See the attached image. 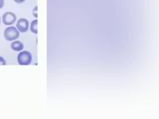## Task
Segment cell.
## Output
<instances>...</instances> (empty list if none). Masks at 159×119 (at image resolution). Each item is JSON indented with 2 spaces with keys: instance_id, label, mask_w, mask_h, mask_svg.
<instances>
[{
  "instance_id": "4",
  "label": "cell",
  "mask_w": 159,
  "mask_h": 119,
  "mask_svg": "<svg viewBox=\"0 0 159 119\" xmlns=\"http://www.w3.org/2000/svg\"><path fill=\"white\" fill-rule=\"evenodd\" d=\"M29 21L26 18H20L16 22V28L19 32L25 33L29 30Z\"/></svg>"
},
{
  "instance_id": "2",
  "label": "cell",
  "mask_w": 159,
  "mask_h": 119,
  "mask_svg": "<svg viewBox=\"0 0 159 119\" xmlns=\"http://www.w3.org/2000/svg\"><path fill=\"white\" fill-rule=\"evenodd\" d=\"M17 62L20 66H29L32 63V54L28 51H21L17 56Z\"/></svg>"
},
{
  "instance_id": "7",
  "label": "cell",
  "mask_w": 159,
  "mask_h": 119,
  "mask_svg": "<svg viewBox=\"0 0 159 119\" xmlns=\"http://www.w3.org/2000/svg\"><path fill=\"white\" fill-rule=\"evenodd\" d=\"M5 64H6V61L3 57L0 56V66H5Z\"/></svg>"
},
{
  "instance_id": "3",
  "label": "cell",
  "mask_w": 159,
  "mask_h": 119,
  "mask_svg": "<svg viewBox=\"0 0 159 119\" xmlns=\"http://www.w3.org/2000/svg\"><path fill=\"white\" fill-rule=\"evenodd\" d=\"M16 15L13 12H5L1 17V22L6 26H12L16 22Z\"/></svg>"
},
{
  "instance_id": "8",
  "label": "cell",
  "mask_w": 159,
  "mask_h": 119,
  "mask_svg": "<svg viewBox=\"0 0 159 119\" xmlns=\"http://www.w3.org/2000/svg\"><path fill=\"white\" fill-rule=\"evenodd\" d=\"M37 10H38V6H35L34 7V9H33V15L35 17H38V13H37Z\"/></svg>"
},
{
  "instance_id": "6",
  "label": "cell",
  "mask_w": 159,
  "mask_h": 119,
  "mask_svg": "<svg viewBox=\"0 0 159 119\" xmlns=\"http://www.w3.org/2000/svg\"><path fill=\"white\" fill-rule=\"evenodd\" d=\"M29 29L33 34H37L38 33V20H33L32 23L29 25Z\"/></svg>"
},
{
  "instance_id": "5",
  "label": "cell",
  "mask_w": 159,
  "mask_h": 119,
  "mask_svg": "<svg viewBox=\"0 0 159 119\" xmlns=\"http://www.w3.org/2000/svg\"><path fill=\"white\" fill-rule=\"evenodd\" d=\"M10 47H11V49L15 52H21V51H23V49H24V45H23V43L21 41L15 40V41H13L11 43Z\"/></svg>"
},
{
  "instance_id": "9",
  "label": "cell",
  "mask_w": 159,
  "mask_h": 119,
  "mask_svg": "<svg viewBox=\"0 0 159 119\" xmlns=\"http://www.w3.org/2000/svg\"><path fill=\"white\" fill-rule=\"evenodd\" d=\"M26 0H14V2L15 3H17V4H21V3H24Z\"/></svg>"
},
{
  "instance_id": "1",
  "label": "cell",
  "mask_w": 159,
  "mask_h": 119,
  "mask_svg": "<svg viewBox=\"0 0 159 119\" xmlns=\"http://www.w3.org/2000/svg\"><path fill=\"white\" fill-rule=\"evenodd\" d=\"M19 36H20V32L14 26H9L4 30V38L7 41L13 42L15 40H17Z\"/></svg>"
},
{
  "instance_id": "10",
  "label": "cell",
  "mask_w": 159,
  "mask_h": 119,
  "mask_svg": "<svg viewBox=\"0 0 159 119\" xmlns=\"http://www.w3.org/2000/svg\"><path fill=\"white\" fill-rule=\"evenodd\" d=\"M4 7V0H0V9Z\"/></svg>"
},
{
  "instance_id": "11",
  "label": "cell",
  "mask_w": 159,
  "mask_h": 119,
  "mask_svg": "<svg viewBox=\"0 0 159 119\" xmlns=\"http://www.w3.org/2000/svg\"><path fill=\"white\" fill-rule=\"evenodd\" d=\"M0 24H1V17H0Z\"/></svg>"
}]
</instances>
